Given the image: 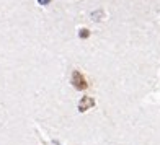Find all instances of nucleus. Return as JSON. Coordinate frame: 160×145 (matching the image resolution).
<instances>
[{
  "label": "nucleus",
  "instance_id": "1",
  "mask_svg": "<svg viewBox=\"0 0 160 145\" xmlns=\"http://www.w3.org/2000/svg\"><path fill=\"white\" fill-rule=\"evenodd\" d=\"M72 83H74V86L78 88V90H85L87 86H88V82H87L85 75L82 74V72H78V70H75L74 75H72Z\"/></svg>",
  "mask_w": 160,
  "mask_h": 145
}]
</instances>
